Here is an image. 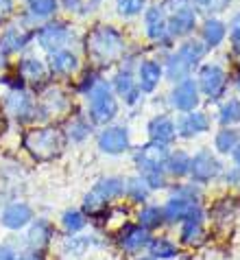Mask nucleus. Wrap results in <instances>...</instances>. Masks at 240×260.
Masks as SVG:
<instances>
[{"instance_id":"42","label":"nucleus","mask_w":240,"mask_h":260,"mask_svg":"<svg viewBox=\"0 0 240 260\" xmlns=\"http://www.w3.org/2000/svg\"><path fill=\"white\" fill-rule=\"evenodd\" d=\"M229 40H231V46H234L236 53H240V11L229 22Z\"/></svg>"},{"instance_id":"1","label":"nucleus","mask_w":240,"mask_h":260,"mask_svg":"<svg viewBox=\"0 0 240 260\" xmlns=\"http://www.w3.org/2000/svg\"><path fill=\"white\" fill-rule=\"evenodd\" d=\"M170 155L168 144L149 142L144 147L135 149L133 162L138 169V177H142L151 190H159L168 186V175H166V160Z\"/></svg>"},{"instance_id":"32","label":"nucleus","mask_w":240,"mask_h":260,"mask_svg":"<svg viewBox=\"0 0 240 260\" xmlns=\"http://www.w3.org/2000/svg\"><path fill=\"white\" fill-rule=\"evenodd\" d=\"M65 107H68V99H65L59 90H48L46 94H44L42 103L38 105V112H42L40 118H48V116H53V114H59Z\"/></svg>"},{"instance_id":"40","label":"nucleus","mask_w":240,"mask_h":260,"mask_svg":"<svg viewBox=\"0 0 240 260\" xmlns=\"http://www.w3.org/2000/svg\"><path fill=\"white\" fill-rule=\"evenodd\" d=\"M218 120L223 127H231L240 122V101L238 99H229L227 103H223L221 112H218Z\"/></svg>"},{"instance_id":"50","label":"nucleus","mask_w":240,"mask_h":260,"mask_svg":"<svg viewBox=\"0 0 240 260\" xmlns=\"http://www.w3.org/2000/svg\"><path fill=\"white\" fill-rule=\"evenodd\" d=\"M225 3H229V0H210V5H212V9H216V11L225 9Z\"/></svg>"},{"instance_id":"20","label":"nucleus","mask_w":240,"mask_h":260,"mask_svg":"<svg viewBox=\"0 0 240 260\" xmlns=\"http://www.w3.org/2000/svg\"><path fill=\"white\" fill-rule=\"evenodd\" d=\"M177 127V136L181 138H194L199 134H205L210 129V116L203 112H188L179 118V122H175Z\"/></svg>"},{"instance_id":"16","label":"nucleus","mask_w":240,"mask_h":260,"mask_svg":"<svg viewBox=\"0 0 240 260\" xmlns=\"http://www.w3.org/2000/svg\"><path fill=\"white\" fill-rule=\"evenodd\" d=\"M199 90L210 99H218L225 92V85H227V75L225 70L218 66V63H205L201 68L199 75Z\"/></svg>"},{"instance_id":"46","label":"nucleus","mask_w":240,"mask_h":260,"mask_svg":"<svg viewBox=\"0 0 240 260\" xmlns=\"http://www.w3.org/2000/svg\"><path fill=\"white\" fill-rule=\"evenodd\" d=\"M225 184H227L229 188L240 190V166H234V169H229L225 173Z\"/></svg>"},{"instance_id":"22","label":"nucleus","mask_w":240,"mask_h":260,"mask_svg":"<svg viewBox=\"0 0 240 260\" xmlns=\"http://www.w3.org/2000/svg\"><path fill=\"white\" fill-rule=\"evenodd\" d=\"M46 68L57 77H70L72 72L79 68V57L68 48L55 50V53H50V57H48Z\"/></svg>"},{"instance_id":"35","label":"nucleus","mask_w":240,"mask_h":260,"mask_svg":"<svg viewBox=\"0 0 240 260\" xmlns=\"http://www.w3.org/2000/svg\"><path fill=\"white\" fill-rule=\"evenodd\" d=\"M238 216V210H236V204H234V199H221L218 204H214V208L210 210V219H214L218 225H229L231 221H234Z\"/></svg>"},{"instance_id":"21","label":"nucleus","mask_w":240,"mask_h":260,"mask_svg":"<svg viewBox=\"0 0 240 260\" xmlns=\"http://www.w3.org/2000/svg\"><path fill=\"white\" fill-rule=\"evenodd\" d=\"M196 24V11L194 7H188V9H179L170 13L168 18V35L173 38H184V35L192 33V28Z\"/></svg>"},{"instance_id":"14","label":"nucleus","mask_w":240,"mask_h":260,"mask_svg":"<svg viewBox=\"0 0 240 260\" xmlns=\"http://www.w3.org/2000/svg\"><path fill=\"white\" fill-rule=\"evenodd\" d=\"M5 112L13 116L18 122H31L38 120V105L33 103V99L26 94L24 90L22 92H9L3 101Z\"/></svg>"},{"instance_id":"25","label":"nucleus","mask_w":240,"mask_h":260,"mask_svg":"<svg viewBox=\"0 0 240 260\" xmlns=\"http://www.w3.org/2000/svg\"><path fill=\"white\" fill-rule=\"evenodd\" d=\"M159 79H162V66L153 59H144L138 66V88L140 92H153L157 88Z\"/></svg>"},{"instance_id":"24","label":"nucleus","mask_w":240,"mask_h":260,"mask_svg":"<svg viewBox=\"0 0 240 260\" xmlns=\"http://www.w3.org/2000/svg\"><path fill=\"white\" fill-rule=\"evenodd\" d=\"M149 138L151 142H159V144H170L177 136V127L168 116H155L149 122Z\"/></svg>"},{"instance_id":"3","label":"nucleus","mask_w":240,"mask_h":260,"mask_svg":"<svg viewBox=\"0 0 240 260\" xmlns=\"http://www.w3.org/2000/svg\"><path fill=\"white\" fill-rule=\"evenodd\" d=\"M125 192V179L118 175H107L100 177L96 184L90 188V192L83 197V206L81 210L87 214V219H94V216H100L103 212L109 210V206L114 201H118Z\"/></svg>"},{"instance_id":"52","label":"nucleus","mask_w":240,"mask_h":260,"mask_svg":"<svg viewBox=\"0 0 240 260\" xmlns=\"http://www.w3.org/2000/svg\"><path fill=\"white\" fill-rule=\"evenodd\" d=\"M133 260H155V258H153V256H149V254H147V251H144V254H142V256H135Z\"/></svg>"},{"instance_id":"51","label":"nucleus","mask_w":240,"mask_h":260,"mask_svg":"<svg viewBox=\"0 0 240 260\" xmlns=\"http://www.w3.org/2000/svg\"><path fill=\"white\" fill-rule=\"evenodd\" d=\"M231 155H234V162H236V166H240V144H238V147H236L234 151H231Z\"/></svg>"},{"instance_id":"26","label":"nucleus","mask_w":240,"mask_h":260,"mask_svg":"<svg viewBox=\"0 0 240 260\" xmlns=\"http://www.w3.org/2000/svg\"><path fill=\"white\" fill-rule=\"evenodd\" d=\"M147 254L153 256L155 260H175V258H179L181 249L168 236H153L147 247Z\"/></svg>"},{"instance_id":"43","label":"nucleus","mask_w":240,"mask_h":260,"mask_svg":"<svg viewBox=\"0 0 240 260\" xmlns=\"http://www.w3.org/2000/svg\"><path fill=\"white\" fill-rule=\"evenodd\" d=\"M0 83H5V85H9L11 92H22L24 90V79H22L20 75H5L3 79H0Z\"/></svg>"},{"instance_id":"10","label":"nucleus","mask_w":240,"mask_h":260,"mask_svg":"<svg viewBox=\"0 0 240 260\" xmlns=\"http://www.w3.org/2000/svg\"><path fill=\"white\" fill-rule=\"evenodd\" d=\"M35 219V212L31 204L26 201H11L0 210V225L7 232H22L31 225V221Z\"/></svg>"},{"instance_id":"18","label":"nucleus","mask_w":240,"mask_h":260,"mask_svg":"<svg viewBox=\"0 0 240 260\" xmlns=\"http://www.w3.org/2000/svg\"><path fill=\"white\" fill-rule=\"evenodd\" d=\"M201 210V204L190 199H181V197H168V201L162 206V214H164V223L168 225H177V223H184L186 219Z\"/></svg>"},{"instance_id":"15","label":"nucleus","mask_w":240,"mask_h":260,"mask_svg":"<svg viewBox=\"0 0 240 260\" xmlns=\"http://www.w3.org/2000/svg\"><path fill=\"white\" fill-rule=\"evenodd\" d=\"M144 28H147V35L153 42H162V44H168L170 35H168V18H166V7L164 5H153L144 13Z\"/></svg>"},{"instance_id":"29","label":"nucleus","mask_w":240,"mask_h":260,"mask_svg":"<svg viewBox=\"0 0 240 260\" xmlns=\"http://www.w3.org/2000/svg\"><path fill=\"white\" fill-rule=\"evenodd\" d=\"M135 223L138 225H142L144 230H149L153 234L155 230H159L164 223V214H162V206H155V204H144L140 210L135 214Z\"/></svg>"},{"instance_id":"44","label":"nucleus","mask_w":240,"mask_h":260,"mask_svg":"<svg viewBox=\"0 0 240 260\" xmlns=\"http://www.w3.org/2000/svg\"><path fill=\"white\" fill-rule=\"evenodd\" d=\"M98 83V77H96V72H87V75L81 79V83L77 85V90L81 92V94H87V92H90L94 85Z\"/></svg>"},{"instance_id":"33","label":"nucleus","mask_w":240,"mask_h":260,"mask_svg":"<svg viewBox=\"0 0 240 260\" xmlns=\"http://www.w3.org/2000/svg\"><path fill=\"white\" fill-rule=\"evenodd\" d=\"M166 175L175 179L190 175V155L184 151H170L168 160H166Z\"/></svg>"},{"instance_id":"23","label":"nucleus","mask_w":240,"mask_h":260,"mask_svg":"<svg viewBox=\"0 0 240 260\" xmlns=\"http://www.w3.org/2000/svg\"><path fill=\"white\" fill-rule=\"evenodd\" d=\"M90 225V219L81 208H68L63 210L59 216V228L63 236H75V234H83L85 228Z\"/></svg>"},{"instance_id":"30","label":"nucleus","mask_w":240,"mask_h":260,"mask_svg":"<svg viewBox=\"0 0 240 260\" xmlns=\"http://www.w3.org/2000/svg\"><path fill=\"white\" fill-rule=\"evenodd\" d=\"M151 188L147 186V182H144L142 177H129V179H125V192H122V197L125 199H129L131 204H140V206H144V204H149V199H151Z\"/></svg>"},{"instance_id":"13","label":"nucleus","mask_w":240,"mask_h":260,"mask_svg":"<svg viewBox=\"0 0 240 260\" xmlns=\"http://www.w3.org/2000/svg\"><path fill=\"white\" fill-rule=\"evenodd\" d=\"M105 247V241L98 234H75V236H63L59 245L61 254L68 258H83L92 251H98Z\"/></svg>"},{"instance_id":"7","label":"nucleus","mask_w":240,"mask_h":260,"mask_svg":"<svg viewBox=\"0 0 240 260\" xmlns=\"http://www.w3.org/2000/svg\"><path fill=\"white\" fill-rule=\"evenodd\" d=\"M223 173V164L221 160L208 149H201L190 157V177L194 184H210Z\"/></svg>"},{"instance_id":"8","label":"nucleus","mask_w":240,"mask_h":260,"mask_svg":"<svg viewBox=\"0 0 240 260\" xmlns=\"http://www.w3.org/2000/svg\"><path fill=\"white\" fill-rule=\"evenodd\" d=\"M55 236H57V230L53 225V221L46 219V216H38V219H33L31 225L26 228L24 247L40 251V254H46L48 247L55 241Z\"/></svg>"},{"instance_id":"12","label":"nucleus","mask_w":240,"mask_h":260,"mask_svg":"<svg viewBox=\"0 0 240 260\" xmlns=\"http://www.w3.org/2000/svg\"><path fill=\"white\" fill-rule=\"evenodd\" d=\"M96 144H98V149L107 155H122L125 151L131 149L129 129L122 127V125H109L98 134Z\"/></svg>"},{"instance_id":"2","label":"nucleus","mask_w":240,"mask_h":260,"mask_svg":"<svg viewBox=\"0 0 240 260\" xmlns=\"http://www.w3.org/2000/svg\"><path fill=\"white\" fill-rule=\"evenodd\" d=\"M85 50L96 63H112L114 59H118L125 50V38L118 28L109 26V24H98L87 33L85 40Z\"/></svg>"},{"instance_id":"53","label":"nucleus","mask_w":240,"mask_h":260,"mask_svg":"<svg viewBox=\"0 0 240 260\" xmlns=\"http://www.w3.org/2000/svg\"><path fill=\"white\" fill-rule=\"evenodd\" d=\"M236 85H238V90H240V72L236 75Z\"/></svg>"},{"instance_id":"11","label":"nucleus","mask_w":240,"mask_h":260,"mask_svg":"<svg viewBox=\"0 0 240 260\" xmlns=\"http://www.w3.org/2000/svg\"><path fill=\"white\" fill-rule=\"evenodd\" d=\"M208 241V230H205V210H196L190 219L179 223V243L184 247L199 249Z\"/></svg>"},{"instance_id":"31","label":"nucleus","mask_w":240,"mask_h":260,"mask_svg":"<svg viewBox=\"0 0 240 260\" xmlns=\"http://www.w3.org/2000/svg\"><path fill=\"white\" fill-rule=\"evenodd\" d=\"M18 75L24 79V81L40 83L46 79L48 68H46V63H42L40 59H35V57H24V59H20V63H18Z\"/></svg>"},{"instance_id":"17","label":"nucleus","mask_w":240,"mask_h":260,"mask_svg":"<svg viewBox=\"0 0 240 260\" xmlns=\"http://www.w3.org/2000/svg\"><path fill=\"white\" fill-rule=\"evenodd\" d=\"M35 38V28L26 26V24H9L0 33V48L9 53H18V50L24 48L28 42Z\"/></svg>"},{"instance_id":"39","label":"nucleus","mask_w":240,"mask_h":260,"mask_svg":"<svg viewBox=\"0 0 240 260\" xmlns=\"http://www.w3.org/2000/svg\"><path fill=\"white\" fill-rule=\"evenodd\" d=\"M205 44L203 42H196V40H188V42H184L179 48H177V55H181L184 59L190 63V66L194 68L196 63H199L201 59H203V55H205Z\"/></svg>"},{"instance_id":"6","label":"nucleus","mask_w":240,"mask_h":260,"mask_svg":"<svg viewBox=\"0 0 240 260\" xmlns=\"http://www.w3.org/2000/svg\"><path fill=\"white\" fill-rule=\"evenodd\" d=\"M151 238H153V234L149 230H144L142 225H138V223H127V225H122L118 232H116L114 241H116V247H118L122 254L135 258L147 251Z\"/></svg>"},{"instance_id":"9","label":"nucleus","mask_w":240,"mask_h":260,"mask_svg":"<svg viewBox=\"0 0 240 260\" xmlns=\"http://www.w3.org/2000/svg\"><path fill=\"white\" fill-rule=\"evenodd\" d=\"M72 28L65 22H46L40 28H35V38H38L40 46L48 53H55V50H63L70 44L72 38Z\"/></svg>"},{"instance_id":"54","label":"nucleus","mask_w":240,"mask_h":260,"mask_svg":"<svg viewBox=\"0 0 240 260\" xmlns=\"http://www.w3.org/2000/svg\"><path fill=\"white\" fill-rule=\"evenodd\" d=\"M196 3H201V5H205V3H210V0H196Z\"/></svg>"},{"instance_id":"38","label":"nucleus","mask_w":240,"mask_h":260,"mask_svg":"<svg viewBox=\"0 0 240 260\" xmlns=\"http://www.w3.org/2000/svg\"><path fill=\"white\" fill-rule=\"evenodd\" d=\"M190 72H192V66L177 53H175L168 59V63H166V77H168L170 81H179V83L186 81V79L190 77Z\"/></svg>"},{"instance_id":"34","label":"nucleus","mask_w":240,"mask_h":260,"mask_svg":"<svg viewBox=\"0 0 240 260\" xmlns=\"http://www.w3.org/2000/svg\"><path fill=\"white\" fill-rule=\"evenodd\" d=\"M238 144H240V132L234 127H223L214 138V149L223 155H229Z\"/></svg>"},{"instance_id":"37","label":"nucleus","mask_w":240,"mask_h":260,"mask_svg":"<svg viewBox=\"0 0 240 260\" xmlns=\"http://www.w3.org/2000/svg\"><path fill=\"white\" fill-rule=\"evenodd\" d=\"M57 9H59V0H28V18L33 22L55 16Z\"/></svg>"},{"instance_id":"45","label":"nucleus","mask_w":240,"mask_h":260,"mask_svg":"<svg viewBox=\"0 0 240 260\" xmlns=\"http://www.w3.org/2000/svg\"><path fill=\"white\" fill-rule=\"evenodd\" d=\"M18 251H20V249H18L13 243H9V241L0 243V260H16Z\"/></svg>"},{"instance_id":"4","label":"nucleus","mask_w":240,"mask_h":260,"mask_svg":"<svg viewBox=\"0 0 240 260\" xmlns=\"http://www.w3.org/2000/svg\"><path fill=\"white\" fill-rule=\"evenodd\" d=\"M22 144H24V149L31 153L33 160L53 162L63 151L65 138H63L61 129H57V127H38V129H28L24 134Z\"/></svg>"},{"instance_id":"55","label":"nucleus","mask_w":240,"mask_h":260,"mask_svg":"<svg viewBox=\"0 0 240 260\" xmlns=\"http://www.w3.org/2000/svg\"><path fill=\"white\" fill-rule=\"evenodd\" d=\"M94 260H107V258H94Z\"/></svg>"},{"instance_id":"47","label":"nucleus","mask_w":240,"mask_h":260,"mask_svg":"<svg viewBox=\"0 0 240 260\" xmlns=\"http://www.w3.org/2000/svg\"><path fill=\"white\" fill-rule=\"evenodd\" d=\"M16 260H46V254H40V251H33V249L22 247V249L18 251Z\"/></svg>"},{"instance_id":"49","label":"nucleus","mask_w":240,"mask_h":260,"mask_svg":"<svg viewBox=\"0 0 240 260\" xmlns=\"http://www.w3.org/2000/svg\"><path fill=\"white\" fill-rule=\"evenodd\" d=\"M59 5H63L68 11H77L81 7V0H59Z\"/></svg>"},{"instance_id":"48","label":"nucleus","mask_w":240,"mask_h":260,"mask_svg":"<svg viewBox=\"0 0 240 260\" xmlns=\"http://www.w3.org/2000/svg\"><path fill=\"white\" fill-rule=\"evenodd\" d=\"M13 11V0H0V20Z\"/></svg>"},{"instance_id":"36","label":"nucleus","mask_w":240,"mask_h":260,"mask_svg":"<svg viewBox=\"0 0 240 260\" xmlns=\"http://www.w3.org/2000/svg\"><path fill=\"white\" fill-rule=\"evenodd\" d=\"M203 42H205V48H212V46H218L221 42L225 40V35H227V26H225L221 20H208L205 24H203Z\"/></svg>"},{"instance_id":"27","label":"nucleus","mask_w":240,"mask_h":260,"mask_svg":"<svg viewBox=\"0 0 240 260\" xmlns=\"http://www.w3.org/2000/svg\"><path fill=\"white\" fill-rule=\"evenodd\" d=\"M114 90H116V94H120L122 99H125V103H129V105H133L135 101L140 99V88H138V83H135V79H133V75H131L129 68L120 70L118 75H116Z\"/></svg>"},{"instance_id":"41","label":"nucleus","mask_w":240,"mask_h":260,"mask_svg":"<svg viewBox=\"0 0 240 260\" xmlns=\"http://www.w3.org/2000/svg\"><path fill=\"white\" fill-rule=\"evenodd\" d=\"M116 7H118V13L122 18H131L142 11L144 0H116Z\"/></svg>"},{"instance_id":"5","label":"nucleus","mask_w":240,"mask_h":260,"mask_svg":"<svg viewBox=\"0 0 240 260\" xmlns=\"http://www.w3.org/2000/svg\"><path fill=\"white\" fill-rule=\"evenodd\" d=\"M116 114H118V103L112 83L98 79V83L87 92V118L92 125H109Z\"/></svg>"},{"instance_id":"28","label":"nucleus","mask_w":240,"mask_h":260,"mask_svg":"<svg viewBox=\"0 0 240 260\" xmlns=\"http://www.w3.org/2000/svg\"><path fill=\"white\" fill-rule=\"evenodd\" d=\"M63 138L68 142H83L87 136L92 134V122L87 116H81V114H77V116H72L68 122L63 125Z\"/></svg>"},{"instance_id":"19","label":"nucleus","mask_w":240,"mask_h":260,"mask_svg":"<svg viewBox=\"0 0 240 260\" xmlns=\"http://www.w3.org/2000/svg\"><path fill=\"white\" fill-rule=\"evenodd\" d=\"M170 103L175 110L179 112H192L196 105H199V85H196L192 79H186V81H181L177 88L173 90L170 94Z\"/></svg>"}]
</instances>
